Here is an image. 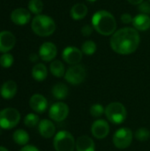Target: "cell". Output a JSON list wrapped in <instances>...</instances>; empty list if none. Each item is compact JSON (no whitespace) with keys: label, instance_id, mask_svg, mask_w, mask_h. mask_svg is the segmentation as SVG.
I'll return each mask as SVG.
<instances>
[{"label":"cell","instance_id":"1","mask_svg":"<svg viewBox=\"0 0 150 151\" xmlns=\"http://www.w3.org/2000/svg\"><path fill=\"white\" fill-rule=\"evenodd\" d=\"M141 36L134 27H123L117 30L110 39L112 50L120 55H130L140 45Z\"/></svg>","mask_w":150,"mask_h":151},{"label":"cell","instance_id":"2","mask_svg":"<svg viewBox=\"0 0 150 151\" xmlns=\"http://www.w3.org/2000/svg\"><path fill=\"white\" fill-rule=\"evenodd\" d=\"M92 27L100 35L109 36L116 32L117 21L112 13L105 10H100L92 16Z\"/></svg>","mask_w":150,"mask_h":151},{"label":"cell","instance_id":"3","mask_svg":"<svg viewBox=\"0 0 150 151\" xmlns=\"http://www.w3.org/2000/svg\"><path fill=\"white\" fill-rule=\"evenodd\" d=\"M31 28L35 35L42 37H47L55 32L56 22L48 15L39 14L33 19L31 22Z\"/></svg>","mask_w":150,"mask_h":151},{"label":"cell","instance_id":"4","mask_svg":"<svg viewBox=\"0 0 150 151\" xmlns=\"http://www.w3.org/2000/svg\"><path fill=\"white\" fill-rule=\"evenodd\" d=\"M104 114L111 123L119 125L126 119L127 111L123 104L119 102H112L106 106Z\"/></svg>","mask_w":150,"mask_h":151},{"label":"cell","instance_id":"5","mask_svg":"<svg viewBox=\"0 0 150 151\" xmlns=\"http://www.w3.org/2000/svg\"><path fill=\"white\" fill-rule=\"evenodd\" d=\"M75 144L73 135L68 131H59L54 136L53 146L56 151H74Z\"/></svg>","mask_w":150,"mask_h":151},{"label":"cell","instance_id":"6","mask_svg":"<svg viewBox=\"0 0 150 151\" xmlns=\"http://www.w3.org/2000/svg\"><path fill=\"white\" fill-rule=\"evenodd\" d=\"M20 120V113L15 108H5L0 111V128L9 130L15 127Z\"/></svg>","mask_w":150,"mask_h":151},{"label":"cell","instance_id":"7","mask_svg":"<svg viewBox=\"0 0 150 151\" xmlns=\"http://www.w3.org/2000/svg\"><path fill=\"white\" fill-rule=\"evenodd\" d=\"M133 131L127 127H121L115 132L112 138V142L116 148L119 150H126L130 147L133 142Z\"/></svg>","mask_w":150,"mask_h":151},{"label":"cell","instance_id":"8","mask_svg":"<svg viewBox=\"0 0 150 151\" xmlns=\"http://www.w3.org/2000/svg\"><path fill=\"white\" fill-rule=\"evenodd\" d=\"M87 77V71L85 67L80 64L70 66L65 74V81L72 85L81 84Z\"/></svg>","mask_w":150,"mask_h":151},{"label":"cell","instance_id":"9","mask_svg":"<svg viewBox=\"0 0 150 151\" xmlns=\"http://www.w3.org/2000/svg\"><path fill=\"white\" fill-rule=\"evenodd\" d=\"M69 115V107L63 102H57L53 104L49 110L50 118L55 122H62Z\"/></svg>","mask_w":150,"mask_h":151},{"label":"cell","instance_id":"10","mask_svg":"<svg viewBox=\"0 0 150 151\" xmlns=\"http://www.w3.org/2000/svg\"><path fill=\"white\" fill-rule=\"evenodd\" d=\"M83 57V53L81 50L78 49L74 46H68L64 49L62 52V58L63 60L71 65H78Z\"/></svg>","mask_w":150,"mask_h":151},{"label":"cell","instance_id":"11","mask_svg":"<svg viewBox=\"0 0 150 151\" xmlns=\"http://www.w3.org/2000/svg\"><path fill=\"white\" fill-rule=\"evenodd\" d=\"M91 133L93 136L96 139H104L108 136L110 133V126L109 123L104 119H97L95 120L91 127Z\"/></svg>","mask_w":150,"mask_h":151},{"label":"cell","instance_id":"12","mask_svg":"<svg viewBox=\"0 0 150 151\" xmlns=\"http://www.w3.org/2000/svg\"><path fill=\"white\" fill-rule=\"evenodd\" d=\"M57 46L50 42H43L39 49V57L42 60L45 62L53 61L54 58L57 57Z\"/></svg>","mask_w":150,"mask_h":151},{"label":"cell","instance_id":"13","mask_svg":"<svg viewBox=\"0 0 150 151\" xmlns=\"http://www.w3.org/2000/svg\"><path fill=\"white\" fill-rule=\"evenodd\" d=\"M16 43V38L14 35L10 31L0 32V52L7 53L13 49Z\"/></svg>","mask_w":150,"mask_h":151},{"label":"cell","instance_id":"14","mask_svg":"<svg viewBox=\"0 0 150 151\" xmlns=\"http://www.w3.org/2000/svg\"><path fill=\"white\" fill-rule=\"evenodd\" d=\"M31 19V12L25 8H17L11 13V20L18 26H24Z\"/></svg>","mask_w":150,"mask_h":151},{"label":"cell","instance_id":"15","mask_svg":"<svg viewBox=\"0 0 150 151\" xmlns=\"http://www.w3.org/2000/svg\"><path fill=\"white\" fill-rule=\"evenodd\" d=\"M29 105L31 109L36 113H42L48 108V101L41 94H34L30 97Z\"/></svg>","mask_w":150,"mask_h":151},{"label":"cell","instance_id":"16","mask_svg":"<svg viewBox=\"0 0 150 151\" xmlns=\"http://www.w3.org/2000/svg\"><path fill=\"white\" fill-rule=\"evenodd\" d=\"M38 130L40 134L46 139H50L56 134V126L51 120L42 119L38 124Z\"/></svg>","mask_w":150,"mask_h":151},{"label":"cell","instance_id":"17","mask_svg":"<svg viewBox=\"0 0 150 151\" xmlns=\"http://www.w3.org/2000/svg\"><path fill=\"white\" fill-rule=\"evenodd\" d=\"M76 151H95V144L93 139L88 135H81L76 140Z\"/></svg>","mask_w":150,"mask_h":151},{"label":"cell","instance_id":"18","mask_svg":"<svg viewBox=\"0 0 150 151\" xmlns=\"http://www.w3.org/2000/svg\"><path fill=\"white\" fill-rule=\"evenodd\" d=\"M17 84L13 81H5L0 88V95L4 99H11L17 93Z\"/></svg>","mask_w":150,"mask_h":151},{"label":"cell","instance_id":"19","mask_svg":"<svg viewBox=\"0 0 150 151\" xmlns=\"http://www.w3.org/2000/svg\"><path fill=\"white\" fill-rule=\"evenodd\" d=\"M133 26L138 31H146L150 28V17L147 14L140 13L133 19Z\"/></svg>","mask_w":150,"mask_h":151},{"label":"cell","instance_id":"20","mask_svg":"<svg viewBox=\"0 0 150 151\" xmlns=\"http://www.w3.org/2000/svg\"><path fill=\"white\" fill-rule=\"evenodd\" d=\"M88 12V9L86 6V4L82 3H78V4H75L72 7L70 13H71V17L74 20H80L87 16Z\"/></svg>","mask_w":150,"mask_h":151},{"label":"cell","instance_id":"21","mask_svg":"<svg viewBox=\"0 0 150 151\" xmlns=\"http://www.w3.org/2000/svg\"><path fill=\"white\" fill-rule=\"evenodd\" d=\"M48 76V70L45 65L42 63L36 64L32 69V77L36 81H43Z\"/></svg>","mask_w":150,"mask_h":151},{"label":"cell","instance_id":"22","mask_svg":"<svg viewBox=\"0 0 150 151\" xmlns=\"http://www.w3.org/2000/svg\"><path fill=\"white\" fill-rule=\"evenodd\" d=\"M52 96L57 99V100H63L65 99L68 96L69 94V88L64 83H57L53 86L51 89Z\"/></svg>","mask_w":150,"mask_h":151},{"label":"cell","instance_id":"23","mask_svg":"<svg viewBox=\"0 0 150 151\" xmlns=\"http://www.w3.org/2000/svg\"><path fill=\"white\" fill-rule=\"evenodd\" d=\"M50 71L53 76L57 78H61L65 74V65L60 60H53L50 65Z\"/></svg>","mask_w":150,"mask_h":151},{"label":"cell","instance_id":"24","mask_svg":"<svg viewBox=\"0 0 150 151\" xmlns=\"http://www.w3.org/2000/svg\"><path fill=\"white\" fill-rule=\"evenodd\" d=\"M12 139L16 144L20 146H26L29 142V134L27 131L23 129H18L13 133Z\"/></svg>","mask_w":150,"mask_h":151},{"label":"cell","instance_id":"25","mask_svg":"<svg viewBox=\"0 0 150 151\" xmlns=\"http://www.w3.org/2000/svg\"><path fill=\"white\" fill-rule=\"evenodd\" d=\"M97 49L96 43L94 41L91 40H88L86 42H84L81 45V51L83 54L87 55V56H91L93 54L95 53Z\"/></svg>","mask_w":150,"mask_h":151},{"label":"cell","instance_id":"26","mask_svg":"<svg viewBox=\"0 0 150 151\" xmlns=\"http://www.w3.org/2000/svg\"><path fill=\"white\" fill-rule=\"evenodd\" d=\"M28 10L31 13L39 15L43 10V3L42 0H30L28 2Z\"/></svg>","mask_w":150,"mask_h":151},{"label":"cell","instance_id":"27","mask_svg":"<svg viewBox=\"0 0 150 151\" xmlns=\"http://www.w3.org/2000/svg\"><path fill=\"white\" fill-rule=\"evenodd\" d=\"M40 122L39 117L34 113H28L24 119V124L27 127H34Z\"/></svg>","mask_w":150,"mask_h":151},{"label":"cell","instance_id":"28","mask_svg":"<svg viewBox=\"0 0 150 151\" xmlns=\"http://www.w3.org/2000/svg\"><path fill=\"white\" fill-rule=\"evenodd\" d=\"M135 138L140 142H146L150 138V131L146 127H141L135 132Z\"/></svg>","mask_w":150,"mask_h":151},{"label":"cell","instance_id":"29","mask_svg":"<svg viewBox=\"0 0 150 151\" xmlns=\"http://www.w3.org/2000/svg\"><path fill=\"white\" fill-rule=\"evenodd\" d=\"M90 115L94 118H100L105 112V108L100 104H95L90 107Z\"/></svg>","mask_w":150,"mask_h":151},{"label":"cell","instance_id":"30","mask_svg":"<svg viewBox=\"0 0 150 151\" xmlns=\"http://www.w3.org/2000/svg\"><path fill=\"white\" fill-rule=\"evenodd\" d=\"M13 57L10 53H4L0 57V65L4 68H9L13 64Z\"/></svg>","mask_w":150,"mask_h":151},{"label":"cell","instance_id":"31","mask_svg":"<svg viewBox=\"0 0 150 151\" xmlns=\"http://www.w3.org/2000/svg\"><path fill=\"white\" fill-rule=\"evenodd\" d=\"M138 9H139V11H140L141 13L149 15L150 13V3H149V2H144L143 1L141 4H139Z\"/></svg>","mask_w":150,"mask_h":151},{"label":"cell","instance_id":"32","mask_svg":"<svg viewBox=\"0 0 150 151\" xmlns=\"http://www.w3.org/2000/svg\"><path fill=\"white\" fill-rule=\"evenodd\" d=\"M120 19L121 21L124 23V24H130V23H133V16L130 14V13H127V12H125L123 13L121 16H120Z\"/></svg>","mask_w":150,"mask_h":151},{"label":"cell","instance_id":"33","mask_svg":"<svg viewBox=\"0 0 150 151\" xmlns=\"http://www.w3.org/2000/svg\"><path fill=\"white\" fill-rule=\"evenodd\" d=\"M93 27L90 25H85L81 28V34L83 36H90L93 33Z\"/></svg>","mask_w":150,"mask_h":151},{"label":"cell","instance_id":"34","mask_svg":"<svg viewBox=\"0 0 150 151\" xmlns=\"http://www.w3.org/2000/svg\"><path fill=\"white\" fill-rule=\"evenodd\" d=\"M19 151H40L35 146L33 145H26Z\"/></svg>","mask_w":150,"mask_h":151},{"label":"cell","instance_id":"35","mask_svg":"<svg viewBox=\"0 0 150 151\" xmlns=\"http://www.w3.org/2000/svg\"><path fill=\"white\" fill-rule=\"evenodd\" d=\"M39 55H37V54H35V53H32V54H30V56H29V60L31 61V62H36L38 59H39Z\"/></svg>","mask_w":150,"mask_h":151},{"label":"cell","instance_id":"36","mask_svg":"<svg viewBox=\"0 0 150 151\" xmlns=\"http://www.w3.org/2000/svg\"><path fill=\"white\" fill-rule=\"evenodd\" d=\"M144 0H127V2H129L131 4H133V5H139L141 4Z\"/></svg>","mask_w":150,"mask_h":151},{"label":"cell","instance_id":"37","mask_svg":"<svg viewBox=\"0 0 150 151\" xmlns=\"http://www.w3.org/2000/svg\"><path fill=\"white\" fill-rule=\"evenodd\" d=\"M0 151H9L6 148H4V147H2V146H0Z\"/></svg>","mask_w":150,"mask_h":151},{"label":"cell","instance_id":"38","mask_svg":"<svg viewBox=\"0 0 150 151\" xmlns=\"http://www.w3.org/2000/svg\"><path fill=\"white\" fill-rule=\"evenodd\" d=\"M87 1H88V2H95L96 0H87Z\"/></svg>","mask_w":150,"mask_h":151},{"label":"cell","instance_id":"39","mask_svg":"<svg viewBox=\"0 0 150 151\" xmlns=\"http://www.w3.org/2000/svg\"><path fill=\"white\" fill-rule=\"evenodd\" d=\"M149 2H150V0H149Z\"/></svg>","mask_w":150,"mask_h":151}]
</instances>
